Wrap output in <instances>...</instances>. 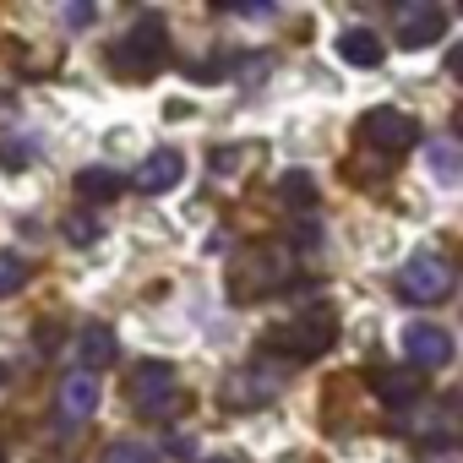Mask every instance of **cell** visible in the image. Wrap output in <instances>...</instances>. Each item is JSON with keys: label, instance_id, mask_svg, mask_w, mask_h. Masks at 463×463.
<instances>
[{"label": "cell", "instance_id": "52a82bcc", "mask_svg": "<svg viewBox=\"0 0 463 463\" xmlns=\"http://www.w3.org/2000/svg\"><path fill=\"white\" fill-rule=\"evenodd\" d=\"M360 137L382 153H409L420 142V120L403 115V109H365L360 115Z\"/></svg>", "mask_w": 463, "mask_h": 463}, {"label": "cell", "instance_id": "7c38bea8", "mask_svg": "<svg viewBox=\"0 0 463 463\" xmlns=\"http://www.w3.org/2000/svg\"><path fill=\"white\" fill-rule=\"evenodd\" d=\"M338 55H344L349 66H360V71H376V66H382V39H376L371 28H344V33H338Z\"/></svg>", "mask_w": 463, "mask_h": 463}, {"label": "cell", "instance_id": "9c48e42d", "mask_svg": "<svg viewBox=\"0 0 463 463\" xmlns=\"http://www.w3.org/2000/svg\"><path fill=\"white\" fill-rule=\"evenodd\" d=\"M99 376L93 371H71L61 387H55V420L61 425H82V420H93L99 414Z\"/></svg>", "mask_w": 463, "mask_h": 463}, {"label": "cell", "instance_id": "ba28073f", "mask_svg": "<svg viewBox=\"0 0 463 463\" xmlns=\"http://www.w3.org/2000/svg\"><path fill=\"white\" fill-rule=\"evenodd\" d=\"M403 354H409V371H441L452 365V333L436 327V322H409L403 327Z\"/></svg>", "mask_w": 463, "mask_h": 463}, {"label": "cell", "instance_id": "277c9868", "mask_svg": "<svg viewBox=\"0 0 463 463\" xmlns=\"http://www.w3.org/2000/svg\"><path fill=\"white\" fill-rule=\"evenodd\" d=\"M452 284H458V273H452V262H447L441 251H414V257L398 268V295L414 300V306H436V300H447Z\"/></svg>", "mask_w": 463, "mask_h": 463}, {"label": "cell", "instance_id": "5b68a950", "mask_svg": "<svg viewBox=\"0 0 463 463\" xmlns=\"http://www.w3.org/2000/svg\"><path fill=\"white\" fill-rule=\"evenodd\" d=\"M131 403H137L142 420H169L185 398H180V382H175V371L164 360H142L131 371Z\"/></svg>", "mask_w": 463, "mask_h": 463}, {"label": "cell", "instance_id": "cb8c5ba5", "mask_svg": "<svg viewBox=\"0 0 463 463\" xmlns=\"http://www.w3.org/2000/svg\"><path fill=\"white\" fill-rule=\"evenodd\" d=\"M0 463H6V447H0Z\"/></svg>", "mask_w": 463, "mask_h": 463}, {"label": "cell", "instance_id": "8992f818", "mask_svg": "<svg viewBox=\"0 0 463 463\" xmlns=\"http://www.w3.org/2000/svg\"><path fill=\"white\" fill-rule=\"evenodd\" d=\"M447 39V12L436 0H403L398 6V44L403 50H430Z\"/></svg>", "mask_w": 463, "mask_h": 463}, {"label": "cell", "instance_id": "9a60e30c", "mask_svg": "<svg viewBox=\"0 0 463 463\" xmlns=\"http://www.w3.org/2000/svg\"><path fill=\"white\" fill-rule=\"evenodd\" d=\"M279 392V376H229V409H241V403H268Z\"/></svg>", "mask_w": 463, "mask_h": 463}, {"label": "cell", "instance_id": "6da1fadb", "mask_svg": "<svg viewBox=\"0 0 463 463\" xmlns=\"http://www.w3.org/2000/svg\"><path fill=\"white\" fill-rule=\"evenodd\" d=\"M289 279H295V251L279 246V241H257L235 262V273H229V295H235V300H257V295L284 289Z\"/></svg>", "mask_w": 463, "mask_h": 463}, {"label": "cell", "instance_id": "2e32d148", "mask_svg": "<svg viewBox=\"0 0 463 463\" xmlns=\"http://www.w3.org/2000/svg\"><path fill=\"white\" fill-rule=\"evenodd\" d=\"M279 196H284L289 207H317V180H311L306 169H289V175L279 180Z\"/></svg>", "mask_w": 463, "mask_h": 463}, {"label": "cell", "instance_id": "30bf717a", "mask_svg": "<svg viewBox=\"0 0 463 463\" xmlns=\"http://www.w3.org/2000/svg\"><path fill=\"white\" fill-rule=\"evenodd\" d=\"M180 175H185V158L175 153V147H158V153H147L137 169H131V191H142V196H164V191H175L180 185Z\"/></svg>", "mask_w": 463, "mask_h": 463}, {"label": "cell", "instance_id": "3957f363", "mask_svg": "<svg viewBox=\"0 0 463 463\" xmlns=\"http://www.w3.org/2000/svg\"><path fill=\"white\" fill-rule=\"evenodd\" d=\"M333 338H338V317L317 306V311H300L295 322L273 327V333L262 338V349H279V354H289V360H317V354L333 349Z\"/></svg>", "mask_w": 463, "mask_h": 463}, {"label": "cell", "instance_id": "7a4b0ae2", "mask_svg": "<svg viewBox=\"0 0 463 463\" xmlns=\"http://www.w3.org/2000/svg\"><path fill=\"white\" fill-rule=\"evenodd\" d=\"M109 66L120 77H153V71H164L169 66V33H164V23L158 17H137V28L109 50Z\"/></svg>", "mask_w": 463, "mask_h": 463}, {"label": "cell", "instance_id": "ffe728a7", "mask_svg": "<svg viewBox=\"0 0 463 463\" xmlns=\"http://www.w3.org/2000/svg\"><path fill=\"white\" fill-rule=\"evenodd\" d=\"M430 164H436V180H441V185L458 180V153H452V147H430Z\"/></svg>", "mask_w": 463, "mask_h": 463}, {"label": "cell", "instance_id": "8fae6325", "mask_svg": "<svg viewBox=\"0 0 463 463\" xmlns=\"http://www.w3.org/2000/svg\"><path fill=\"white\" fill-rule=\"evenodd\" d=\"M376 398H382L387 409H409V403L425 398V376L409 371V365H403V371H382V376H376Z\"/></svg>", "mask_w": 463, "mask_h": 463}, {"label": "cell", "instance_id": "e0dca14e", "mask_svg": "<svg viewBox=\"0 0 463 463\" xmlns=\"http://www.w3.org/2000/svg\"><path fill=\"white\" fill-rule=\"evenodd\" d=\"M23 284H28V262H23V257H12V251H0V300L17 295Z\"/></svg>", "mask_w": 463, "mask_h": 463}, {"label": "cell", "instance_id": "603a6c76", "mask_svg": "<svg viewBox=\"0 0 463 463\" xmlns=\"http://www.w3.org/2000/svg\"><path fill=\"white\" fill-rule=\"evenodd\" d=\"M207 463H235V458H207Z\"/></svg>", "mask_w": 463, "mask_h": 463}, {"label": "cell", "instance_id": "ac0fdd59", "mask_svg": "<svg viewBox=\"0 0 463 463\" xmlns=\"http://www.w3.org/2000/svg\"><path fill=\"white\" fill-rule=\"evenodd\" d=\"M99 463H158V458H153V447H142V441H109Z\"/></svg>", "mask_w": 463, "mask_h": 463}, {"label": "cell", "instance_id": "d6986e66", "mask_svg": "<svg viewBox=\"0 0 463 463\" xmlns=\"http://www.w3.org/2000/svg\"><path fill=\"white\" fill-rule=\"evenodd\" d=\"M66 241H77V246H88V241H99V223H93L88 213H77V218H66Z\"/></svg>", "mask_w": 463, "mask_h": 463}, {"label": "cell", "instance_id": "5bb4252c", "mask_svg": "<svg viewBox=\"0 0 463 463\" xmlns=\"http://www.w3.org/2000/svg\"><path fill=\"white\" fill-rule=\"evenodd\" d=\"M77 191H82V202H115V196L126 191V175H115V169H104V164H88V169L77 175Z\"/></svg>", "mask_w": 463, "mask_h": 463}, {"label": "cell", "instance_id": "4fadbf2b", "mask_svg": "<svg viewBox=\"0 0 463 463\" xmlns=\"http://www.w3.org/2000/svg\"><path fill=\"white\" fill-rule=\"evenodd\" d=\"M115 349H120V338H115V327H109V322H88V327L77 333V354H82L88 365H109V360H115Z\"/></svg>", "mask_w": 463, "mask_h": 463}, {"label": "cell", "instance_id": "44dd1931", "mask_svg": "<svg viewBox=\"0 0 463 463\" xmlns=\"http://www.w3.org/2000/svg\"><path fill=\"white\" fill-rule=\"evenodd\" d=\"M61 23H66V28H88V23H93V6H66Z\"/></svg>", "mask_w": 463, "mask_h": 463}, {"label": "cell", "instance_id": "7402d4cb", "mask_svg": "<svg viewBox=\"0 0 463 463\" xmlns=\"http://www.w3.org/2000/svg\"><path fill=\"white\" fill-rule=\"evenodd\" d=\"M6 376H12V371H6V365H0V387H6Z\"/></svg>", "mask_w": 463, "mask_h": 463}]
</instances>
